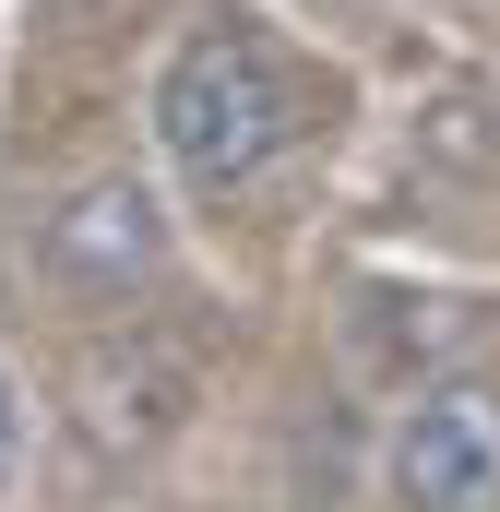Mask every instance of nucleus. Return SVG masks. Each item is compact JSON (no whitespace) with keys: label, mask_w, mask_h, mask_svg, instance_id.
Here are the masks:
<instances>
[{"label":"nucleus","mask_w":500,"mask_h":512,"mask_svg":"<svg viewBox=\"0 0 500 512\" xmlns=\"http://www.w3.org/2000/svg\"><path fill=\"white\" fill-rule=\"evenodd\" d=\"M143 131H155V167H167L191 203H227V191H250L262 167L298 155L310 84H298V60H286L262 24H191V36L155 60Z\"/></svg>","instance_id":"f257e3e1"},{"label":"nucleus","mask_w":500,"mask_h":512,"mask_svg":"<svg viewBox=\"0 0 500 512\" xmlns=\"http://www.w3.org/2000/svg\"><path fill=\"white\" fill-rule=\"evenodd\" d=\"M381 489L393 512H500V393L489 382H429L381 429Z\"/></svg>","instance_id":"f03ea898"},{"label":"nucleus","mask_w":500,"mask_h":512,"mask_svg":"<svg viewBox=\"0 0 500 512\" xmlns=\"http://www.w3.org/2000/svg\"><path fill=\"white\" fill-rule=\"evenodd\" d=\"M155 262H167V203H155V179H131V167L84 179V191L36 227V274H48L72 310H120Z\"/></svg>","instance_id":"7ed1b4c3"},{"label":"nucleus","mask_w":500,"mask_h":512,"mask_svg":"<svg viewBox=\"0 0 500 512\" xmlns=\"http://www.w3.org/2000/svg\"><path fill=\"white\" fill-rule=\"evenodd\" d=\"M12 477H24V382L0 358V501H12Z\"/></svg>","instance_id":"20e7f679"}]
</instances>
